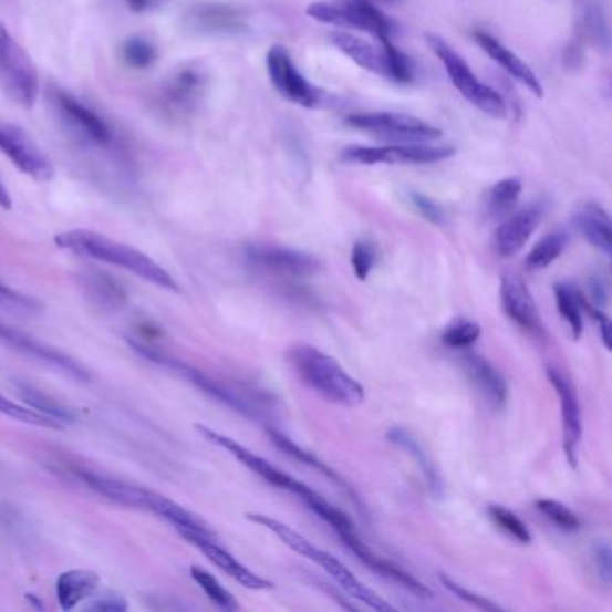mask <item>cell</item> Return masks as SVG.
<instances>
[{"label": "cell", "mask_w": 612, "mask_h": 612, "mask_svg": "<svg viewBox=\"0 0 612 612\" xmlns=\"http://www.w3.org/2000/svg\"><path fill=\"white\" fill-rule=\"evenodd\" d=\"M54 242H56V247L76 253V256L89 257V259H95V261L124 268V270L132 271L134 276L152 282L158 288L180 293L176 280L158 262L153 261L152 257H147L146 253L141 252L137 248L129 247V245H123V242L106 238L103 234L77 228V230L58 234Z\"/></svg>", "instance_id": "6da1fadb"}, {"label": "cell", "mask_w": 612, "mask_h": 612, "mask_svg": "<svg viewBox=\"0 0 612 612\" xmlns=\"http://www.w3.org/2000/svg\"><path fill=\"white\" fill-rule=\"evenodd\" d=\"M288 361L302 383L322 400L345 408H357L365 401V388L360 381L346 374L333 356L317 346L294 345L288 352Z\"/></svg>", "instance_id": "7a4b0ae2"}, {"label": "cell", "mask_w": 612, "mask_h": 612, "mask_svg": "<svg viewBox=\"0 0 612 612\" xmlns=\"http://www.w3.org/2000/svg\"><path fill=\"white\" fill-rule=\"evenodd\" d=\"M248 521L256 522L259 527L267 528L273 536L279 537L282 544L288 546L294 553L304 557V559L311 560L314 564L320 566L331 579L336 582L340 588L345 591L352 600L365 603L366 608L374 609V611L390 612L394 611V605H390L386 600L381 599L380 594L372 591L369 585L363 584L356 574L352 573L342 560H338L336 557L331 556L328 551H323L319 546H314L313 542L305 539L302 533L297 532L293 528L288 527L286 522L279 521V519L270 518L264 514H247Z\"/></svg>", "instance_id": "3957f363"}, {"label": "cell", "mask_w": 612, "mask_h": 612, "mask_svg": "<svg viewBox=\"0 0 612 612\" xmlns=\"http://www.w3.org/2000/svg\"><path fill=\"white\" fill-rule=\"evenodd\" d=\"M424 39L446 69L447 76L452 80L456 91L460 92L470 105L481 110L484 114L490 115V117H496V120L507 117L508 106L504 95L494 91L492 86L481 83L476 77L473 69L467 65L466 60L456 53L455 49L442 39L440 34L426 33Z\"/></svg>", "instance_id": "277c9868"}, {"label": "cell", "mask_w": 612, "mask_h": 612, "mask_svg": "<svg viewBox=\"0 0 612 612\" xmlns=\"http://www.w3.org/2000/svg\"><path fill=\"white\" fill-rule=\"evenodd\" d=\"M0 91L22 108H33L40 95V72L33 58L0 20Z\"/></svg>", "instance_id": "5b68a950"}, {"label": "cell", "mask_w": 612, "mask_h": 612, "mask_svg": "<svg viewBox=\"0 0 612 612\" xmlns=\"http://www.w3.org/2000/svg\"><path fill=\"white\" fill-rule=\"evenodd\" d=\"M305 13L322 24L336 25L340 29H356L381 40H392L397 33V24L383 13L371 0H343L342 4L313 2Z\"/></svg>", "instance_id": "8992f818"}, {"label": "cell", "mask_w": 612, "mask_h": 612, "mask_svg": "<svg viewBox=\"0 0 612 612\" xmlns=\"http://www.w3.org/2000/svg\"><path fill=\"white\" fill-rule=\"evenodd\" d=\"M452 144H392V146H351L342 152V162L357 166H426L447 160L455 155Z\"/></svg>", "instance_id": "52a82bcc"}, {"label": "cell", "mask_w": 612, "mask_h": 612, "mask_svg": "<svg viewBox=\"0 0 612 612\" xmlns=\"http://www.w3.org/2000/svg\"><path fill=\"white\" fill-rule=\"evenodd\" d=\"M345 123L351 128L395 144L433 143L442 137V129L437 126L397 112L352 114L346 117Z\"/></svg>", "instance_id": "ba28073f"}, {"label": "cell", "mask_w": 612, "mask_h": 612, "mask_svg": "<svg viewBox=\"0 0 612 612\" xmlns=\"http://www.w3.org/2000/svg\"><path fill=\"white\" fill-rule=\"evenodd\" d=\"M195 427L196 432L200 433L205 440L230 453L236 460L241 461L242 466L252 470L253 475L264 479L267 484L273 485L277 489L293 494L297 498L302 499L304 504H308L309 499L314 498L319 494L317 490L308 487V485L302 484L300 479L286 475L284 470H280L279 467L270 464L267 458H261V456L250 452L247 447L241 446L238 440L227 437L224 433L214 432V429H210L209 426H204V424H195Z\"/></svg>", "instance_id": "9c48e42d"}, {"label": "cell", "mask_w": 612, "mask_h": 612, "mask_svg": "<svg viewBox=\"0 0 612 612\" xmlns=\"http://www.w3.org/2000/svg\"><path fill=\"white\" fill-rule=\"evenodd\" d=\"M267 71L276 91L294 105L317 108L328 100L322 89L313 85L299 69L294 68L290 53L282 45H273L268 51Z\"/></svg>", "instance_id": "30bf717a"}, {"label": "cell", "mask_w": 612, "mask_h": 612, "mask_svg": "<svg viewBox=\"0 0 612 612\" xmlns=\"http://www.w3.org/2000/svg\"><path fill=\"white\" fill-rule=\"evenodd\" d=\"M0 153H4L19 172L33 180L49 181L54 178L53 162L19 124L0 121Z\"/></svg>", "instance_id": "8fae6325"}, {"label": "cell", "mask_w": 612, "mask_h": 612, "mask_svg": "<svg viewBox=\"0 0 612 612\" xmlns=\"http://www.w3.org/2000/svg\"><path fill=\"white\" fill-rule=\"evenodd\" d=\"M129 345L134 346L141 356L147 357V360L157 363V365L167 366V369H172L176 374H180L184 380L189 381L190 385H195L196 388L201 390L204 394L209 395L212 400L219 401V403L225 404L228 408L236 409L241 415L257 418L256 408H252L245 397L236 394L234 390L228 388L224 383L212 380L210 375L204 374V372L198 371L195 366L187 365L184 361L166 356V354H162L158 351H153L149 346L138 345L135 342H129Z\"/></svg>", "instance_id": "7c38bea8"}, {"label": "cell", "mask_w": 612, "mask_h": 612, "mask_svg": "<svg viewBox=\"0 0 612 612\" xmlns=\"http://www.w3.org/2000/svg\"><path fill=\"white\" fill-rule=\"evenodd\" d=\"M51 101L63 123L68 124L69 129L85 143L95 144V146H108L112 143L114 134L110 124L91 106L81 103L77 97L62 89L51 91Z\"/></svg>", "instance_id": "4fadbf2b"}, {"label": "cell", "mask_w": 612, "mask_h": 612, "mask_svg": "<svg viewBox=\"0 0 612 612\" xmlns=\"http://www.w3.org/2000/svg\"><path fill=\"white\" fill-rule=\"evenodd\" d=\"M209 83L207 72L200 65H186L173 72L160 86V106L167 114L180 117L189 115L200 105L205 89Z\"/></svg>", "instance_id": "5bb4252c"}, {"label": "cell", "mask_w": 612, "mask_h": 612, "mask_svg": "<svg viewBox=\"0 0 612 612\" xmlns=\"http://www.w3.org/2000/svg\"><path fill=\"white\" fill-rule=\"evenodd\" d=\"M245 257L253 267L284 276L309 277L320 270V261L313 253L276 245H248Z\"/></svg>", "instance_id": "9a60e30c"}, {"label": "cell", "mask_w": 612, "mask_h": 612, "mask_svg": "<svg viewBox=\"0 0 612 612\" xmlns=\"http://www.w3.org/2000/svg\"><path fill=\"white\" fill-rule=\"evenodd\" d=\"M186 28L190 33L205 37H234L247 31L245 14L230 4L221 2H205L187 10Z\"/></svg>", "instance_id": "2e32d148"}, {"label": "cell", "mask_w": 612, "mask_h": 612, "mask_svg": "<svg viewBox=\"0 0 612 612\" xmlns=\"http://www.w3.org/2000/svg\"><path fill=\"white\" fill-rule=\"evenodd\" d=\"M548 380L556 388L560 400V417H562V446L566 458L573 469L579 467V447L582 440V413H580L579 397L574 392L571 381L557 369H548Z\"/></svg>", "instance_id": "e0dca14e"}, {"label": "cell", "mask_w": 612, "mask_h": 612, "mask_svg": "<svg viewBox=\"0 0 612 612\" xmlns=\"http://www.w3.org/2000/svg\"><path fill=\"white\" fill-rule=\"evenodd\" d=\"M0 342L10 345L14 351L24 352L28 356L37 357V360L54 366L56 371H62L72 380L83 381V383L91 381V374L85 371V366H81L76 360H72L65 352L45 345V343L39 342V340H34V338L28 336L22 331H17V329L2 322H0Z\"/></svg>", "instance_id": "ac0fdd59"}, {"label": "cell", "mask_w": 612, "mask_h": 612, "mask_svg": "<svg viewBox=\"0 0 612 612\" xmlns=\"http://www.w3.org/2000/svg\"><path fill=\"white\" fill-rule=\"evenodd\" d=\"M340 539H342L343 544H345L369 570L374 571L375 574H380L383 579L392 580V582L406 589V591L415 594L418 599H433L432 589L423 584L421 580L415 579L408 571L394 564V562H390V560L383 559V557L375 556L374 551L357 537L356 530H354V532L342 533Z\"/></svg>", "instance_id": "d6986e66"}, {"label": "cell", "mask_w": 612, "mask_h": 612, "mask_svg": "<svg viewBox=\"0 0 612 612\" xmlns=\"http://www.w3.org/2000/svg\"><path fill=\"white\" fill-rule=\"evenodd\" d=\"M190 544L196 546L214 566L225 571L228 577H232L242 588L253 589V591H267L273 588V582L262 579L259 574L248 570L247 566L241 564L230 551L225 550L224 546L218 544V537L198 536V533H181Z\"/></svg>", "instance_id": "ffe728a7"}, {"label": "cell", "mask_w": 612, "mask_h": 612, "mask_svg": "<svg viewBox=\"0 0 612 612\" xmlns=\"http://www.w3.org/2000/svg\"><path fill=\"white\" fill-rule=\"evenodd\" d=\"M544 201L528 205L527 209L514 214L505 224L499 225L494 234V248L501 257H512L522 250L528 239L532 238L536 228L544 218Z\"/></svg>", "instance_id": "44dd1931"}, {"label": "cell", "mask_w": 612, "mask_h": 612, "mask_svg": "<svg viewBox=\"0 0 612 612\" xmlns=\"http://www.w3.org/2000/svg\"><path fill=\"white\" fill-rule=\"evenodd\" d=\"M499 294H501V305H504L508 319L514 320L528 333L542 334L539 308L521 277L510 276V273L504 276Z\"/></svg>", "instance_id": "7402d4cb"}, {"label": "cell", "mask_w": 612, "mask_h": 612, "mask_svg": "<svg viewBox=\"0 0 612 612\" xmlns=\"http://www.w3.org/2000/svg\"><path fill=\"white\" fill-rule=\"evenodd\" d=\"M473 39L478 43L481 51L489 54L494 62L498 63L499 68L507 72L508 76H512L514 80L521 83V85L525 86L527 91L532 92L536 97H542V95H544L541 81L537 77L533 69L530 68L527 62H522L518 54L510 51V49L499 42L496 37L487 33L484 29H476L475 33H473Z\"/></svg>", "instance_id": "603a6c76"}, {"label": "cell", "mask_w": 612, "mask_h": 612, "mask_svg": "<svg viewBox=\"0 0 612 612\" xmlns=\"http://www.w3.org/2000/svg\"><path fill=\"white\" fill-rule=\"evenodd\" d=\"M460 365L473 386L492 408H505L508 401L507 381L489 360L469 351L461 354Z\"/></svg>", "instance_id": "cb8c5ba5"}, {"label": "cell", "mask_w": 612, "mask_h": 612, "mask_svg": "<svg viewBox=\"0 0 612 612\" xmlns=\"http://www.w3.org/2000/svg\"><path fill=\"white\" fill-rule=\"evenodd\" d=\"M574 31L577 42L609 53L611 33L602 0H574Z\"/></svg>", "instance_id": "d4e9b609"}, {"label": "cell", "mask_w": 612, "mask_h": 612, "mask_svg": "<svg viewBox=\"0 0 612 612\" xmlns=\"http://www.w3.org/2000/svg\"><path fill=\"white\" fill-rule=\"evenodd\" d=\"M386 438H388L390 444H394L395 447H400L403 452L408 453L413 460L417 461L418 469L423 470L427 489L432 492L433 498H444V494H446L444 479H442L440 473H438L437 466H435V461L424 452L421 442L413 437L412 433H409L406 427L401 426L392 427Z\"/></svg>", "instance_id": "484cf974"}, {"label": "cell", "mask_w": 612, "mask_h": 612, "mask_svg": "<svg viewBox=\"0 0 612 612\" xmlns=\"http://www.w3.org/2000/svg\"><path fill=\"white\" fill-rule=\"evenodd\" d=\"M329 40L333 42L338 51H342L346 58H351L352 62L360 65L361 69L386 77L385 53L381 45L375 48L366 40L360 39L356 34L346 33V31H333L329 34Z\"/></svg>", "instance_id": "4316f807"}, {"label": "cell", "mask_w": 612, "mask_h": 612, "mask_svg": "<svg viewBox=\"0 0 612 612\" xmlns=\"http://www.w3.org/2000/svg\"><path fill=\"white\" fill-rule=\"evenodd\" d=\"M573 221L588 242L611 256V218L602 205L588 201L577 210Z\"/></svg>", "instance_id": "83f0119b"}, {"label": "cell", "mask_w": 612, "mask_h": 612, "mask_svg": "<svg viewBox=\"0 0 612 612\" xmlns=\"http://www.w3.org/2000/svg\"><path fill=\"white\" fill-rule=\"evenodd\" d=\"M100 585V574L89 570H71L56 580V599L62 611H72L81 602L92 599Z\"/></svg>", "instance_id": "f1b7e54d"}, {"label": "cell", "mask_w": 612, "mask_h": 612, "mask_svg": "<svg viewBox=\"0 0 612 612\" xmlns=\"http://www.w3.org/2000/svg\"><path fill=\"white\" fill-rule=\"evenodd\" d=\"M268 435H270L271 442H273V444L279 447L280 452H284L286 455L291 456V458H294V460H299L300 464H305V466L311 467V469L319 470V473H322L325 478L334 481L338 487H342V489L345 490L346 494H351L352 499H354V501L360 505V501H357L356 498V494L352 492L349 484H345V479H343L342 476L336 475V473H334L331 467L325 466V464H323L320 458H317L313 453L305 452V449H302V447L297 446V444H294L291 438L286 437L284 433L277 432V429H268Z\"/></svg>", "instance_id": "f546056e"}, {"label": "cell", "mask_w": 612, "mask_h": 612, "mask_svg": "<svg viewBox=\"0 0 612 612\" xmlns=\"http://www.w3.org/2000/svg\"><path fill=\"white\" fill-rule=\"evenodd\" d=\"M14 390L19 392L25 406L34 409V412L42 413L45 417L53 418V421L60 424H72L76 421L71 409L65 408L63 404L56 403L53 397H49V395L43 394V392L34 388V386H29L25 385V383L17 381V383H14Z\"/></svg>", "instance_id": "4dcf8cb0"}, {"label": "cell", "mask_w": 612, "mask_h": 612, "mask_svg": "<svg viewBox=\"0 0 612 612\" xmlns=\"http://www.w3.org/2000/svg\"><path fill=\"white\" fill-rule=\"evenodd\" d=\"M556 291L557 308L562 319L568 323L574 340H579L584 331V319H582V294L574 286L559 282L553 288Z\"/></svg>", "instance_id": "1f68e13d"}, {"label": "cell", "mask_w": 612, "mask_h": 612, "mask_svg": "<svg viewBox=\"0 0 612 612\" xmlns=\"http://www.w3.org/2000/svg\"><path fill=\"white\" fill-rule=\"evenodd\" d=\"M121 60L124 65L135 71H146L153 68L158 60V49L155 42L143 37V34H132L121 43Z\"/></svg>", "instance_id": "d6a6232c"}, {"label": "cell", "mask_w": 612, "mask_h": 612, "mask_svg": "<svg viewBox=\"0 0 612 612\" xmlns=\"http://www.w3.org/2000/svg\"><path fill=\"white\" fill-rule=\"evenodd\" d=\"M566 245H568L566 232L559 230V232L548 234L528 253L527 267L530 270H544V268L550 267L551 262L557 261L562 256Z\"/></svg>", "instance_id": "836d02e7"}, {"label": "cell", "mask_w": 612, "mask_h": 612, "mask_svg": "<svg viewBox=\"0 0 612 612\" xmlns=\"http://www.w3.org/2000/svg\"><path fill=\"white\" fill-rule=\"evenodd\" d=\"M386 60V80L395 81L400 85H412L415 81V68H413L412 58L404 54L400 48H395L392 40H381L380 42Z\"/></svg>", "instance_id": "e575fe53"}, {"label": "cell", "mask_w": 612, "mask_h": 612, "mask_svg": "<svg viewBox=\"0 0 612 612\" xmlns=\"http://www.w3.org/2000/svg\"><path fill=\"white\" fill-rule=\"evenodd\" d=\"M190 577L198 584V588L207 594V599L214 605H218L224 611H238L239 603L234 599V594L219 584L218 579L214 574H210L209 571H205L200 566H193L190 568Z\"/></svg>", "instance_id": "d590c367"}, {"label": "cell", "mask_w": 612, "mask_h": 612, "mask_svg": "<svg viewBox=\"0 0 612 612\" xmlns=\"http://www.w3.org/2000/svg\"><path fill=\"white\" fill-rule=\"evenodd\" d=\"M521 181L518 178H505L492 186L489 193V214L492 218H501L512 212L521 196Z\"/></svg>", "instance_id": "8d00e7d4"}, {"label": "cell", "mask_w": 612, "mask_h": 612, "mask_svg": "<svg viewBox=\"0 0 612 612\" xmlns=\"http://www.w3.org/2000/svg\"><path fill=\"white\" fill-rule=\"evenodd\" d=\"M489 518L492 519L496 527L501 528L505 533L521 542V544H530L532 542V532L528 530L527 525L519 518L518 514L512 510L501 507V505H490Z\"/></svg>", "instance_id": "74e56055"}, {"label": "cell", "mask_w": 612, "mask_h": 612, "mask_svg": "<svg viewBox=\"0 0 612 612\" xmlns=\"http://www.w3.org/2000/svg\"><path fill=\"white\" fill-rule=\"evenodd\" d=\"M481 334L478 323L467 319H456L455 322L449 323L444 333H442V343L452 349H460L466 351L470 345H475Z\"/></svg>", "instance_id": "f35d334b"}, {"label": "cell", "mask_w": 612, "mask_h": 612, "mask_svg": "<svg viewBox=\"0 0 612 612\" xmlns=\"http://www.w3.org/2000/svg\"><path fill=\"white\" fill-rule=\"evenodd\" d=\"M536 508L548 521L553 522L557 528L564 532H577L582 527L579 516L566 507V505L553 501V499H537Z\"/></svg>", "instance_id": "ab89813d"}, {"label": "cell", "mask_w": 612, "mask_h": 612, "mask_svg": "<svg viewBox=\"0 0 612 612\" xmlns=\"http://www.w3.org/2000/svg\"><path fill=\"white\" fill-rule=\"evenodd\" d=\"M0 413L6 417L20 421V423L31 424V426L49 427V429H62L63 424L56 423L53 418L45 417L42 413L22 406V404L13 403L4 395L0 394Z\"/></svg>", "instance_id": "60d3db41"}, {"label": "cell", "mask_w": 612, "mask_h": 612, "mask_svg": "<svg viewBox=\"0 0 612 612\" xmlns=\"http://www.w3.org/2000/svg\"><path fill=\"white\" fill-rule=\"evenodd\" d=\"M377 262V250L371 241H357L352 248L351 264L357 279L366 280Z\"/></svg>", "instance_id": "b9f144b4"}, {"label": "cell", "mask_w": 612, "mask_h": 612, "mask_svg": "<svg viewBox=\"0 0 612 612\" xmlns=\"http://www.w3.org/2000/svg\"><path fill=\"white\" fill-rule=\"evenodd\" d=\"M440 577V582L444 584V588L447 591H452L455 594L456 599H460L461 602L470 603L473 608L481 609V611H504V608H499L498 603L490 602L489 599L485 597H479V594L473 593L469 589L464 588V585L458 584L455 580L449 579L447 574H438Z\"/></svg>", "instance_id": "7bdbcfd3"}, {"label": "cell", "mask_w": 612, "mask_h": 612, "mask_svg": "<svg viewBox=\"0 0 612 612\" xmlns=\"http://www.w3.org/2000/svg\"><path fill=\"white\" fill-rule=\"evenodd\" d=\"M409 204H412L413 209L417 210V212L421 214L426 221H429V224H446V210L442 209L440 205L432 200L429 196L421 195V193H415V190H413V193H409Z\"/></svg>", "instance_id": "ee69618b"}, {"label": "cell", "mask_w": 612, "mask_h": 612, "mask_svg": "<svg viewBox=\"0 0 612 612\" xmlns=\"http://www.w3.org/2000/svg\"><path fill=\"white\" fill-rule=\"evenodd\" d=\"M0 305L25 309V311H37V309H40V304L37 300L31 299L28 294L11 290L10 286H6L4 282H0Z\"/></svg>", "instance_id": "f6af8a7d"}, {"label": "cell", "mask_w": 612, "mask_h": 612, "mask_svg": "<svg viewBox=\"0 0 612 612\" xmlns=\"http://www.w3.org/2000/svg\"><path fill=\"white\" fill-rule=\"evenodd\" d=\"M594 564L599 568L600 579L605 584H611L612 577V560H611V546L609 542H597L593 548Z\"/></svg>", "instance_id": "bcb514c9"}, {"label": "cell", "mask_w": 612, "mask_h": 612, "mask_svg": "<svg viewBox=\"0 0 612 612\" xmlns=\"http://www.w3.org/2000/svg\"><path fill=\"white\" fill-rule=\"evenodd\" d=\"M89 609L100 612H126L128 611V602L121 594L108 591V593H103L94 599Z\"/></svg>", "instance_id": "7dc6e473"}, {"label": "cell", "mask_w": 612, "mask_h": 612, "mask_svg": "<svg viewBox=\"0 0 612 612\" xmlns=\"http://www.w3.org/2000/svg\"><path fill=\"white\" fill-rule=\"evenodd\" d=\"M582 308L588 311L597 323H599L600 334H602V342L608 351H611V320L608 314L603 313V309L597 308V305L589 304L588 300L582 297Z\"/></svg>", "instance_id": "c3c4849f"}, {"label": "cell", "mask_w": 612, "mask_h": 612, "mask_svg": "<svg viewBox=\"0 0 612 612\" xmlns=\"http://www.w3.org/2000/svg\"><path fill=\"white\" fill-rule=\"evenodd\" d=\"M562 63H564L566 71H579L584 65V45L574 40L568 48L564 49V56H562Z\"/></svg>", "instance_id": "681fc988"}, {"label": "cell", "mask_w": 612, "mask_h": 612, "mask_svg": "<svg viewBox=\"0 0 612 612\" xmlns=\"http://www.w3.org/2000/svg\"><path fill=\"white\" fill-rule=\"evenodd\" d=\"M124 6L134 13L143 14L160 8L164 0H123Z\"/></svg>", "instance_id": "f907efd6"}, {"label": "cell", "mask_w": 612, "mask_h": 612, "mask_svg": "<svg viewBox=\"0 0 612 612\" xmlns=\"http://www.w3.org/2000/svg\"><path fill=\"white\" fill-rule=\"evenodd\" d=\"M591 297H593L594 300L593 305L603 309V305H605V302H608V290H605V284H603V280H591Z\"/></svg>", "instance_id": "816d5d0a"}, {"label": "cell", "mask_w": 612, "mask_h": 612, "mask_svg": "<svg viewBox=\"0 0 612 612\" xmlns=\"http://www.w3.org/2000/svg\"><path fill=\"white\" fill-rule=\"evenodd\" d=\"M0 207L6 210L11 209V196L2 181H0Z\"/></svg>", "instance_id": "f5cc1de1"}, {"label": "cell", "mask_w": 612, "mask_h": 612, "mask_svg": "<svg viewBox=\"0 0 612 612\" xmlns=\"http://www.w3.org/2000/svg\"><path fill=\"white\" fill-rule=\"evenodd\" d=\"M25 599H28V602L33 605V608L39 609V611H42L43 605L40 603L39 597H34V594H25Z\"/></svg>", "instance_id": "db71d44e"}, {"label": "cell", "mask_w": 612, "mask_h": 612, "mask_svg": "<svg viewBox=\"0 0 612 612\" xmlns=\"http://www.w3.org/2000/svg\"><path fill=\"white\" fill-rule=\"evenodd\" d=\"M380 2H386V4H395V2H401V0H380Z\"/></svg>", "instance_id": "11a10c76"}]
</instances>
